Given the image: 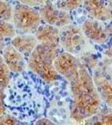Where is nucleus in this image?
Instances as JSON below:
<instances>
[{"mask_svg": "<svg viewBox=\"0 0 112 125\" xmlns=\"http://www.w3.org/2000/svg\"><path fill=\"white\" fill-rule=\"evenodd\" d=\"M54 64L58 74L70 83L73 96L71 118L76 123L84 122L101 108L93 78L80 58L66 52L58 53Z\"/></svg>", "mask_w": 112, "mask_h": 125, "instance_id": "1", "label": "nucleus"}, {"mask_svg": "<svg viewBox=\"0 0 112 125\" xmlns=\"http://www.w3.org/2000/svg\"><path fill=\"white\" fill-rule=\"evenodd\" d=\"M60 44L38 42L30 55L27 65L35 75L47 83L55 81L58 73L54 68V60L59 53Z\"/></svg>", "mask_w": 112, "mask_h": 125, "instance_id": "2", "label": "nucleus"}, {"mask_svg": "<svg viewBox=\"0 0 112 125\" xmlns=\"http://www.w3.org/2000/svg\"><path fill=\"white\" fill-rule=\"evenodd\" d=\"M12 20L16 32L20 33H34L42 21L38 10L23 3L13 9Z\"/></svg>", "mask_w": 112, "mask_h": 125, "instance_id": "3", "label": "nucleus"}, {"mask_svg": "<svg viewBox=\"0 0 112 125\" xmlns=\"http://www.w3.org/2000/svg\"><path fill=\"white\" fill-rule=\"evenodd\" d=\"M60 44L64 52L76 56L83 51L86 44V38L80 27L69 24L60 29Z\"/></svg>", "mask_w": 112, "mask_h": 125, "instance_id": "4", "label": "nucleus"}, {"mask_svg": "<svg viewBox=\"0 0 112 125\" xmlns=\"http://www.w3.org/2000/svg\"><path fill=\"white\" fill-rule=\"evenodd\" d=\"M38 10L41 20L46 24L54 26L58 29L69 25L71 23L70 12L60 9L50 0H47L39 6Z\"/></svg>", "mask_w": 112, "mask_h": 125, "instance_id": "5", "label": "nucleus"}, {"mask_svg": "<svg viewBox=\"0 0 112 125\" xmlns=\"http://www.w3.org/2000/svg\"><path fill=\"white\" fill-rule=\"evenodd\" d=\"M80 28L85 38L97 44L107 43L112 36L111 28L95 19L85 20Z\"/></svg>", "mask_w": 112, "mask_h": 125, "instance_id": "6", "label": "nucleus"}, {"mask_svg": "<svg viewBox=\"0 0 112 125\" xmlns=\"http://www.w3.org/2000/svg\"><path fill=\"white\" fill-rule=\"evenodd\" d=\"M2 57L10 72L19 73L27 67L25 57L11 44H7L2 49Z\"/></svg>", "mask_w": 112, "mask_h": 125, "instance_id": "7", "label": "nucleus"}, {"mask_svg": "<svg viewBox=\"0 0 112 125\" xmlns=\"http://www.w3.org/2000/svg\"><path fill=\"white\" fill-rule=\"evenodd\" d=\"M93 80L100 100L112 109V77L102 71H96Z\"/></svg>", "mask_w": 112, "mask_h": 125, "instance_id": "8", "label": "nucleus"}, {"mask_svg": "<svg viewBox=\"0 0 112 125\" xmlns=\"http://www.w3.org/2000/svg\"><path fill=\"white\" fill-rule=\"evenodd\" d=\"M83 5L93 19L102 22L112 19V13L105 0H83Z\"/></svg>", "mask_w": 112, "mask_h": 125, "instance_id": "9", "label": "nucleus"}, {"mask_svg": "<svg viewBox=\"0 0 112 125\" xmlns=\"http://www.w3.org/2000/svg\"><path fill=\"white\" fill-rule=\"evenodd\" d=\"M38 43L37 39L33 33H21L15 35L11 39V45H13L23 55L29 56Z\"/></svg>", "mask_w": 112, "mask_h": 125, "instance_id": "10", "label": "nucleus"}, {"mask_svg": "<svg viewBox=\"0 0 112 125\" xmlns=\"http://www.w3.org/2000/svg\"><path fill=\"white\" fill-rule=\"evenodd\" d=\"M84 122L86 124H112V109L109 107L104 109L100 108L98 112Z\"/></svg>", "mask_w": 112, "mask_h": 125, "instance_id": "11", "label": "nucleus"}, {"mask_svg": "<svg viewBox=\"0 0 112 125\" xmlns=\"http://www.w3.org/2000/svg\"><path fill=\"white\" fill-rule=\"evenodd\" d=\"M16 35V29L9 21L0 19V51L7 45L6 42Z\"/></svg>", "mask_w": 112, "mask_h": 125, "instance_id": "12", "label": "nucleus"}, {"mask_svg": "<svg viewBox=\"0 0 112 125\" xmlns=\"http://www.w3.org/2000/svg\"><path fill=\"white\" fill-rule=\"evenodd\" d=\"M11 79L10 71L3 61V58L0 54V89L4 90Z\"/></svg>", "mask_w": 112, "mask_h": 125, "instance_id": "13", "label": "nucleus"}, {"mask_svg": "<svg viewBox=\"0 0 112 125\" xmlns=\"http://www.w3.org/2000/svg\"><path fill=\"white\" fill-rule=\"evenodd\" d=\"M83 5V0H60L59 7L68 12L79 9Z\"/></svg>", "mask_w": 112, "mask_h": 125, "instance_id": "14", "label": "nucleus"}, {"mask_svg": "<svg viewBox=\"0 0 112 125\" xmlns=\"http://www.w3.org/2000/svg\"><path fill=\"white\" fill-rule=\"evenodd\" d=\"M12 14L13 8L11 5L4 0H0V19L9 21L12 19Z\"/></svg>", "mask_w": 112, "mask_h": 125, "instance_id": "15", "label": "nucleus"}, {"mask_svg": "<svg viewBox=\"0 0 112 125\" xmlns=\"http://www.w3.org/2000/svg\"><path fill=\"white\" fill-rule=\"evenodd\" d=\"M0 124L4 125H15V124H23V123L16 118L15 117L11 115L9 113H4L0 115Z\"/></svg>", "mask_w": 112, "mask_h": 125, "instance_id": "16", "label": "nucleus"}, {"mask_svg": "<svg viewBox=\"0 0 112 125\" xmlns=\"http://www.w3.org/2000/svg\"><path fill=\"white\" fill-rule=\"evenodd\" d=\"M18 1L20 3H23V4L34 8V7H38V6H41L47 0H18Z\"/></svg>", "mask_w": 112, "mask_h": 125, "instance_id": "17", "label": "nucleus"}, {"mask_svg": "<svg viewBox=\"0 0 112 125\" xmlns=\"http://www.w3.org/2000/svg\"><path fill=\"white\" fill-rule=\"evenodd\" d=\"M6 113L4 102H3V90L0 89V115Z\"/></svg>", "mask_w": 112, "mask_h": 125, "instance_id": "18", "label": "nucleus"}, {"mask_svg": "<svg viewBox=\"0 0 112 125\" xmlns=\"http://www.w3.org/2000/svg\"><path fill=\"white\" fill-rule=\"evenodd\" d=\"M36 124H53V123L51 121L48 120V119H45V118H42V119H39L38 120L37 122H36Z\"/></svg>", "mask_w": 112, "mask_h": 125, "instance_id": "19", "label": "nucleus"}, {"mask_svg": "<svg viewBox=\"0 0 112 125\" xmlns=\"http://www.w3.org/2000/svg\"><path fill=\"white\" fill-rule=\"evenodd\" d=\"M105 55H106L108 58H112V46H111V48H108L106 51L105 52Z\"/></svg>", "mask_w": 112, "mask_h": 125, "instance_id": "20", "label": "nucleus"}, {"mask_svg": "<svg viewBox=\"0 0 112 125\" xmlns=\"http://www.w3.org/2000/svg\"><path fill=\"white\" fill-rule=\"evenodd\" d=\"M105 1L107 2L108 5H109L110 9H111V13H112V0H105Z\"/></svg>", "mask_w": 112, "mask_h": 125, "instance_id": "21", "label": "nucleus"}, {"mask_svg": "<svg viewBox=\"0 0 112 125\" xmlns=\"http://www.w3.org/2000/svg\"><path fill=\"white\" fill-rule=\"evenodd\" d=\"M110 73H111V76L112 77V66H111V70H110Z\"/></svg>", "mask_w": 112, "mask_h": 125, "instance_id": "22", "label": "nucleus"}]
</instances>
